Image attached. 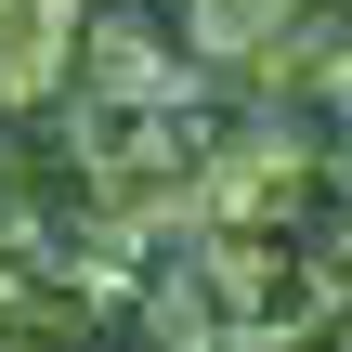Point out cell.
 Listing matches in <instances>:
<instances>
[{"label": "cell", "instance_id": "2", "mask_svg": "<svg viewBox=\"0 0 352 352\" xmlns=\"http://www.w3.org/2000/svg\"><path fill=\"white\" fill-rule=\"evenodd\" d=\"M78 91V0H0V118H65Z\"/></svg>", "mask_w": 352, "mask_h": 352}, {"label": "cell", "instance_id": "1", "mask_svg": "<svg viewBox=\"0 0 352 352\" xmlns=\"http://www.w3.org/2000/svg\"><path fill=\"white\" fill-rule=\"evenodd\" d=\"M209 65V0H78V104H183Z\"/></svg>", "mask_w": 352, "mask_h": 352}]
</instances>
